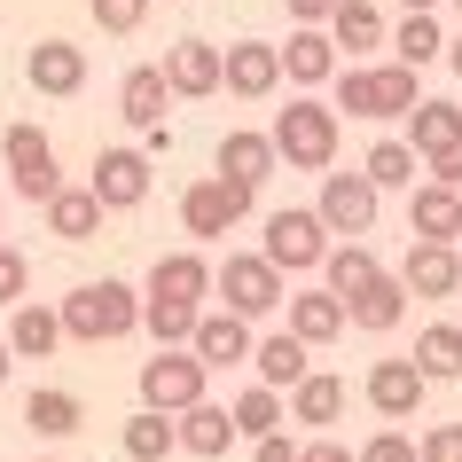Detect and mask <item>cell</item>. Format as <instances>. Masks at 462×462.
Wrapping results in <instances>:
<instances>
[{
	"label": "cell",
	"mask_w": 462,
	"mask_h": 462,
	"mask_svg": "<svg viewBox=\"0 0 462 462\" xmlns=\"http://www.w3.org/2000/svg\"><path fill=\"white\" fill-rule=\"evenodd\" d=\"M55 314H63V337L71 345H118V337L142 329V291L118 282V274H102V282H79Z\"/></svg>",
	"instance_id": "cell-1"
},
{
	"label": "cell",
	"mask_w": 462,
	"mask_h": 462,
	"mask_svg": "<svg viewBox=\"0 0 462 462\" xmlns=\"http://www.w3.org/2000/svg\"><path fill=\"white\" fill-rule=\"evenodd\" d=\"M337 134H345V118L314 95H291V110H274V125H267L274 157L291 172H329L337 165Z\"/></svg>",
	"instance_id": "cell-2"
},
{
	"label": "cell",
	"mask_w": 462,
	"mask_h": 462,
	"mask_svg": "<svg viewBox=\"0 0 462 462\" xmlns=\"http://www.w3.org/2000/svg\"><path fill=\"white\" fill-rule=\"evenodd\" d=\"M329 87H337V102H329V110H353V118H408L415 102V71L408 63H376V71H361V63H337V79H329Z\"/></svg>",
	"instance_id": "cell-3"
},
{
	"label": "cell",
	"mask_w": 462,
	"mask_h": 462,
	"mask_svg": "<svg viewBox=\"0 0 462 462\" xmlns=\"http://www.w3.org/2000/svg\"><path fill=\"white\" fill-rule=\"evenodd\" d=\"M212 298H219V314H236V321H267L291 291H282V274H274L259 251H227L212 267Z\"/></svg>",
	"instance_id": "cell-4"
},
{
	"label": "cell",
	"mask_w": 462,
	"mask_h": 462,
	"mask_svg": "<svg viewBox=\"0 0 462 462\" xmlns=\"http://www.w3.org/2000/svg\"><path fill=\"white\" fill-rule=\"evenodd\" d=\"M259 259H267L274 274H314L321 259H329V227L314 219V204H282V212H267V244H259Z\"/></svg>",
	"instance_id": "cell-5"
},
{
	"label": "cell",
	"mask_w": 462,
	"mask_h": 462,
	"mask_svg": "<svg viewBox=\"0 0 462 462\" xmlns=\"http://www.w3.org/2000/svg\"><path fill=\"white\" fill-rule=\"evenodd\" d=\"M0 165H8V180H16V196H24V204H48V196L63 189L55 142H48V134H40L32 118H16L8 134H0Z\"/></svg>",
	"instance_id": "cell-6"
},
{
	"label": "cell",
	"mask_w": 462,
	"mask_h": 462,
	"mask_svg": "<svg viewBox=\"0 0 462 462\" xmlns=\"http://www.w3.org/2000/svg\"><path fill=\"white\" fill-rule=\"evenodd\" d=\"M251 204H259V189H236V180L204 172V180H189V189H180V227H189L196 244H219L236 219H251Z\"/></svg>",
	"instance_id": "cell-7"
},
{
	"label": "cell",
	"mask_w": 462,
	"mask_h": 462,
	"mask_svg": "<svg viewBox=\"0 0 462 462\" xmlns=\"http://www.w3.org/2000/svg\"><path fill=\"white\" fill-rule=\"evenodd\" d=\"M212 368L196 361L189 345H172V353H157V361H142V408H157V415H189L196 400H212Z\"/></svg>",
	"instance_id": "cell-8"
},
{
	"label": "cell",
	"mask_w": 462,
	"mask_h": 462,
	"mask_svg": "<svg viewBox=\"0 0 462 462\" xmlns=\"http://www.w3.org/2000/svg\"><path fill=\"white\" fill-rule=\"evenodd\" d=\"M314 219L329 227V244H361L368 227H376V189H368L361 172H321V204Z\"/></svg>",
	"instance_id": "cell-9"
},
{
	"label": "cell",
	"mask_w": 462,
	"mask_h": 462,
	"mask_svg": "<svg viewBox=\"0 0 462 462\" xmlns=\"http://www.w3.org/2000/svg\"><path fill=\"white\" fill-rule=\"evenodd\" d=\"M282 87V55L267 40H236V48H219V95L236 102H267Z\"/></svg>",
	"instance_id": "cell-10"
},
{
	"label": "cell",
	"mask_w": 462,
	"mask_h": 462,
	"mask_svg": "<svg viewBox=\"0 0 462 462\" xmlns=\"http://www.w3.org/2000/svg\"><path fill=\"white\" fill-rule=\"evenodd\" d=\"M87 196H95L102 212H134V204L149 196V157H142V149H95Z\"/></svg>",
	"instance_id": "cell-11"
},
{
	"label": "cell",
	"mask_w": 462,
	"mask_h": 462,
	"mask_svg": "<svg viewBox=\"0 0 462 462\" xmlns=\"http://www.w3.org/2000/svg\"><path fill=\"white\" fill-rule=\"evenodd\" d=\"M212 165H219V180H236V189H267L282 157H274L267 134H251V125H227V134H219V149H212Z\"/></svg>",
	"instance_id": "cell-12"
},
{
	"label": "cell",
	"mask_w": 462,
	"mask_h": 462,
	"mask_svg": "<svg viewBox=\"0 0 462 462\" xmlns=\"http://www.w3.org/2000/svg\"><path fill=\"white\" fill-rule=\"evenodd\" d=\"M24 79H32V95H79L87 87V48L79 40H32V55H24Z\"/></svg>",
	"instance_id": "cell-13"
},
{
	"label": "cell",
	"mask_w": 462,
	"mask_h": 462,
	"mask_svg": "<svg viewBox=\"0 0 462 462\" xmlns=\"http://www.w3.org/2000/svg\"><path fill=\"white\" fill-rule=\"evenodd\" d=\"M157 71H165L172 102H204V95H219V48H212V40H172Z\"/></svg>",
	"instance_id": "cell-14"
},
{
	"label": "cell",
	"mask_w": 462,
	"mask_h": 462,
	"mask_svg": "<svg viewBox=\"0 0 462 462\" xmlns=\"http://www.w3.org/2000/svg\"><path fill=\"white\" fill-rule=\"evenodd\" d=\"M462 236V196L439 189V180H415L408 189V244H455Z\"/></svg>",
	"instance_id": "cell-15"
},
{
	"label": "cell",
	"mask_w": 462,
	"mask_h": 462,
	"mask_svg": "<svg viewBox=\"0 0 462 462\" xmlns=\"http://www.w3.org/2000/svg\"><path fill=\"white\" fill-rule=\"evenodd\" d=\"M361 392H368V408L384 415V423H408V415L423 408V392H431V384L415 376V361H376L361 376Z\"/></svg>",
	"instance_id": "cell-16"
},
{
	"label": "cell",
	"mask_w": 462,
	"mask_h": 462,
	"mask_svg": "<svg viewBox=\"0 0 462 462\" xmlns=\"http://www.w3.org/2000/svg\"><path fill=\"white\" fill-rule=\"evenodd\" d=\"M400 291H408V298H455L462 291L455 244H408V259H400Z\"/></svg>",
	"instance_id": "cell-17"
},
{
	"label": "cell",
	"mask_w": 462,
	"mask_h": 462,
	"mask_svg": "<svg viewBox=\"0 0 462 462\" xmlns=\"http://www.w3.org/2000/svg\"><path fill=\"white\" fill-rule=\"evenodd\" d=\"M142 298H172V306H204L212 298V259L204 251H165L149 267V291Z\"/></svg>",
	"instance_id": "cell-18"
},
{
	"label": "cell",
	"mask_w": 462,
	"mask_h": 462,
	"mask_svg": "<svg viewBox=\"0 0 462 462\" xmlns=\"http://www.w3.org/2000/svg\"><path fill=\"white\" fill-rule=\"evenodd\" d=\"M251 345H259V337H251V321L219 314V306H212V314H196V337H189V353H196L204 368H236V361H251Z\"/></svg>",
	"instance_id": "cell-19"
},
{
	"label": "cell",
	"mask_w": 462,
	"mask_h": 462,
	"mask_svg": "<svg viewBox=\"0 0 462 462\" xmlns=\"http://www.w3.org/2000/svg\"><path fill=\"white\" fill-rule=\"evenodd\" d=\"M172 439H180V455L219 462L227 447H236V423H227V408H219V400H196L189 415H172Z\"/></svg>",
	"instance_id": "cell-20"
},
{
	"label": "cell",
	"mask_w": 462,
	"mask_h": 462,
	"mask_svg": "<svg viewBox=\"0 0 462 462\" xmlns=\"http://www.w3.org/2000/svg\"><path fill=\"white\" fill-rule=\"evenodd\" d=\"M55 345H63V314H55V306H40V298L8 306V353H16V361H48Z\"/></svg>",
	"instance_id": "cell-21"
},
{
	"label": "cell",
	"mask_w": 462,
	"mask_h": 462,
	"mask_svg": "<svg viewBox=\"0 0 462 462\" xmlns=\"http://www.w3.org/2000/svg\"><path fill=\"white\" fill-rule=\"evenodd\" d=\"M274 55H282V79H291V87H329V79H337V48H329V32H314V24H298L291 48H274Z\"/></svg>",
	"instance_id": "cell-22"
},
{
	"label": "cell",
	"mask_w": 462,
	"mask_h": 462,
	"mask_svg": "<svg viewBox=\"0 0 462 462\" xmlns=\"http://www.w3.org/2000/svg\"><path fill=\"white\" fill-rule=\"evenodd\" d=\"M345 400H353V392H345V376H329V368H306V376H298L291 384V400H282V408H291V423H337L345 415Z\"/></svg>",
	"instance_id": "cell-23"
},
{
	"label": "cell",
	"mask_w": 462,
	"mask_h": 462,
	"mask_svg": "<svg viewBox=\"0 0 462 462\" xmlns=\"http://www.w3.org/2000/svg\"><path fill=\"white\" fill-rule=\"evenodd\" d=\"M165 102H172V87H165L157 63H134V71H125V87H118V118H125V125L157 134V125H165Z\"/></svg>",
	"instance_id": "cell-24"
},
{
	"label": "cell",
	"mask_w": 462,
	"mask_h": 462,
	"mask_svg": "<svg viewBox=\"0 0 462 462\" xmlns=\"http://www.w3.org/2000/svg\"><path fill=\"white\" fill-rule=\"evenodd\" d=\"M321 274H329L321 291L337 298V306H353V298H361L368 282H376V274H392V267H384V259H376L368 244H329V259H321Z\"/></svg>",
	"instance_id": "cell-25"
},
{
	"label": "cell",
	"mask_w": 462,
	"mask_h": 462,
	"mask_svg": "<svg viewBox=\"0 0 462 462\" xmlns=\"http://www.w3.org/2000/svg\"><path fill=\"white\" fill-rule=\"evenodd\" d=\"M400 142H408L415 157L431 165L439 149H455V142H462V102H415V110H408V134H400Z\"/></svg>",
	"instance_id": "cell-26"
},
{
	"label": "cell",
	"mask_w": 462,
	"mask_h": 462,
	"mask_svg": "<svg viewBox=\"0 0 462 462\" xmlns=\"http://www.w3.org/2000/svg\"><path fill=\"white\" fill-rule=\"evenodd\" d=\"M282 306H291V337L306 345V353L345 337V306H337L329 291H298V298H282Z\"/></svg>",
	"instance_id": "cell-27"
},
{
	"label": "cell",
	"mask_w": 462,
	"mask_h": 462,
	"mask_svg": "<svg viewBox=\"0 0 462 462\" xmlns=\"http://www.w3.org/2000/svg\"><path fill=\"white\" fill-rule=\"evenodd\" d=\"M400 314H408V291H400V274H376L353 306H345V329H368V337H384V329H400Z\"/></svg>",
	"instance_id": "cell-28"
},
{
	"label": "cell",
	"mask_w": 462,
	"mask_h": 462,
	"mask_svg": "<svg viewBox=\"0 0 462 462\" xmlns=\"http://www.w3.org/2000/svg\"><path fill=\"white\" fill-rule=\"evenodd\" d=\"M251 368H259V384H267V392H291L298 376L314 368V353H306V345H298L291 329H274V337H259V345H251Z\"/></svg>",
	"instance_id": "cell-29"
},
{
	"label": "cell",
	"mask_w": 462,
	"mask_h": 462,
	"mask_svg": "<svg viewBox=\"0 0 462 462\" xmlns=\"http://www.w3.org/2000/svg\"><path fill=\"white\" fill-rule=\"evenodd\" d=\"M415 376L423 384H447V376H462V321H431L423 337H415Z\"/></svg>",
	"instance_id": "cell-30"
},
{
	"label": "cell",
	"mask_w": 462,
	"mask_h": 462,
	"mask_svg": "<svg viewBox=\"0 0 462 462\" xmlns=\"http://www.w3.org/2000/svg\"><path fill=\"white\" fill-rule=\"evenodd\" d=\"M24 423H32L40 439H71L79 423H87V400H79V392H63V384H40V392L24 400Z\"/></svg>",
	"instance_id": "cell-31"
},
{
	"label": "cell",
	"mask_w": 462,
	"mask_h": 462,
	"mask_svg": "<svg viewBox=\"0 0 462 462\" xmlns=\"http://www.w3.org/2000/svg\"><path fill=\"white\" fill-rule=\"evenodd\" d=\"M321 32H329V48H353V55L384 48V16H376V0H337Z\"/></svg>",
	"instance_id": "cell-32"
},
{
	"label": "cell",
	"mask_w": 462,
	"mask_h": 462,
	"mask_svg": "<svg viewBox=\"0 0 462 462\" xmlns=\"http://www.w3.org/2000/svg\"><path fill=\"white\" fill-rule=\"evenodd\" d=\"M48 236H63V244H95V236H102V204L87 189H55L48 196Z\"/></svg>",
	"instance_id": "cell-33"
},
{
	"label": "cell",
	"mask_w": 462,
	"mask_h": 462,
	"mask_svg": "<svg viewBox=\"0 0 462 462\" xmlns=\"http://www.w3.org/2000/svg\"><path fill=\"white\" fill-rule=\"evenodd\" d=\"M227 423H236V439H274L282 423H291V408H282V392L251 384V392H236V400H227Z\"/></svg>",
	"instance_id": "cell-34"
},
{
	"label": "cell",
	"mask_w": 462,
	"mask_h": 462,
	"mask_svg": "<svg viewBox=\"0 0 462 462\" xmlns=\"http://www.w3.org/2000/svg\"><path fill=\"white\" fill-rule=\"evenodd\" d=\"M415 172H423V157H415L408 142H376V149L361 157V180H368L376 196H384V189H415Z\"/></svg>",
	"instance_id": "cell-35"
},
{
	"label": "cell",
	"mask_w": 462,
	"mask_h": 462,
	"mask_svg": "<svg viewBox=\"0 0 462 462\" xmlns=\"http://www.w3.org/2000/svg\"><path fill=\"white\" fill-rule=\"evenodd\" d=\"M118 447L134 462H165L172 447H180V439H172V415H157V408H134L125 415V431H118Z\"/></svg>",
	"instance_id": "cell-36"
},
{
	"label": "cell",
	"mask_w": 462,
	"mask_h": 462,
	"mask_svg": "<svg viewBox=\"0 0 462 462\" xmlns=\"http://www.w3.org/2000/svg\"><path fill=\"white\" fill-rule=\"evenodd\" d=\"M439 55H447V32H439V16H408V24L392 32V63L423 71V63H439Z\"/></svg>",
	"instance_id": "cell-37"
},
{
	"label": "cell",
	"mask_w": 462,
	"mask_h": 462,
	"mask_svg": "<svg viewBox=\"0 0 462 462\" xmlns=\"http://www.w3.org/2000/svg\"><path fill=\"white\" fill-rule=\"evenodd\" d=\"M196 314H204V306H172V298H142V329L157 337V353L189 345V337H196Z\"/></svg>",
	"instance_id": "cell-38"
},
{
	"label": "cell",
	"mask_w": 462,
	"mask_h": 462,
	"mask_svg": "<svg viewBox=\"0 0 462 462\" xmlns=\"http://www.w3.org/2000/svg\"><path fill=\"white\" fill-rule=\"evenodd\" d=\"M95 8V24L110 32V40H125V32H142V16H149V0H87Z\"/></svg>",
	"instance_id": "cell-39"
},
{
	"label": "cell",
	"mask_w": 462,
	"mask_h": 462,
	"mask_svg": "<svg viewBox=\"0 0 462 462\" xmlns=\"http://www.w3.org/2000/svg\"><path fill=\"white\" fill-rule=\"evenodd\" d=\"M24 291H32V259L16 244H0V306H24Z\"/></svg>",
	"instance_id": "cell-40"
},
{
	"label": "cell",
	"mask_w": 462,
	"mask_h": 462,
	"mask_svg": "<svg viewBox=\"0 0 462 462\" xmlns=\"http://www.w3.org/2000/svg\"><path fill=\"white\" fill-rule=\"evenodd\" d=\"M353 462H415V439L384 423V431H368V439H361V455H353Z\"/></svg>",
	"instance_id": "cell-41"
},
{
	"label": "cell",
	"mask_w": 462,
	"mask_h": 462,
	"mask_svg": "<svg viewBox=\"0 0 462 462\" xmlns=\"http://www.w3.org/2000/svg\"><path fill=\"white\" fill-rule=\"evenodd\" d=\"M415 462H462V423H431L415 439Z\"/></svg>",
	"instance_id": "cell-42"
},
{
	"label": "cell",
	"mask_w": 462,
	"mask_h": 462,
	"mask_svg": "<svg viewBox=\"0 0 462 462\" xmlns=\"http://www.w3.org/2000/svg\"><path fill=\"white\" fill-rule=\"evenodd\" d=\"M423 180H439V189H455V196H462V142H455V149H439L431 165H423Z\"/></svg>",
	"instance_id": "cell-43"
},
{
	"label": "cell",
	"mask_w": 462,
	"mask_h": 462,
	"mask_svg": "<svg viewBox=\"0 0 462 462\" xmlns=\"http://www.w3.org/2000/svg\"><path fill=\"white\" fill-rule=\"evenodd\" d=\"M251 462H298L291 431H274V439H251Z\"/></svg>",
	"instance_id": "cell-44"
},
{
	"label": "cell",
	"mask_w": 462,
	"mask_h": 462,
	"mask_svg": "<svg viewBox=\"0 0 462 462\" xmlns=\"http://www.w3.org/2000/svg\"><path fill=\"white\" fill-rule=\"evenodd\" d=\"M298 462H353V447H337V439H306Z\"/></svg>",
	"instance_id": "cell-45"
},
{
	"label": "cell",
	"mask_w": 462,
	"mask_h": 462,
	"mask_svg": "<svg viewBox=\"0 0 462 462\" xmlns=\"http://www.w3.org/2000/svg\"><path fill=\"white\" fill-rule=\"evenodd\" d=\"M282 8H291V16H298V24H329V8H337V0H282Z\"/></svg>",
	"instance_id": "cell-46"
},
{
	"label": "cell",
	"mask_w": 462,
	"mask_h": 462,
	"mask_svg": "<svg viewBox=\"0 0 462 462\" xmlns=\"http://www.w3.org/2000/svg\"><path fill=\"white\" fill-rule=\"evenodd\" d=\"M400 8H408V16H431V8H439V0H400Z\"/></svg>",
	"instance_id": "cell-47"
},
{
	"label": "cell",
	"mask_w": 462,
	"mask_h": 462,
	"mask_svg": "<svg viewBox=\"0 0 462 462\" xmlns=\"http://www.w3.org/2000/svg\"><path fill=\"white\" fill-rule=\"evenodd\" d=\"M8 368H16V353H8V337H0V384H8Z\"/></svg>",
	"instance_id": "cell-48"
},
{
	"label": "cell",
	"mask_w": 462,
	"mask_h": 462,
	"mask_svg": "<svg viewBox=\"0 0 462 462\" xmlns=\"http://www.w3.org/2000/svg\"><path fill=\"white\" fill-rule=\"evenodd\" d=\"M447 63H455V71H462V40H447Z\"/></svg>",
	"instance_id": "cell-49"
},
{
	"label": "cell",
	"mask_w": 462,
	"mask_h": 462,
	"mask_svg": "<svg viewBox=\"0 0 462 462\" xmlns=\"http://www.w3.org/2000/svg\"><path fill=\"white\" fill-rule=\"evenodd\" d=\"M40 462H63V455H40Z\"/></svg>",
	"instance_id": "cell-50"
},
{
	"label": "cell",
	"mask_w": 462,
	"mask_h": 462,
	"mask_svg": "<svg viewBox=\"0 0 462 462\" xmlns=\"http://www.w3.org/2000/svg\"><path fill=\"white\" fill-rule=\"evenodd\" d=\"M0 236H8V227H0Z\"/></svg>",
	"instance_id": "cell-51"
},
{
	"label": "cell",
	"mask_w": 462,
	"mask_h": 462,
	"mask_svg": "<svg viewBox=\"0 0 462 462\" xmlns=\"http://www.w3.org/2000/svg\"><path fill=\"white\" fill-rule=\"evenodd\" d=\"M455 8H462V0H455Z\"/></svg>",
	"instance_id": "cell-52"
},
{
	"label": "cell",
	"mask_w": 462,
	"mask_h": 462,
	"mask_svg": "<svg viewBox=\"0 0 462 462\" xmlns=\"http://www.w3.org/2000/svg\"><path fill=\"white\" fill-rule=\"evenodd\" d=\"M455 259H462V251H455Z\"/></svg>",
	"instance_id": "cell-53"
}]
</instances>
